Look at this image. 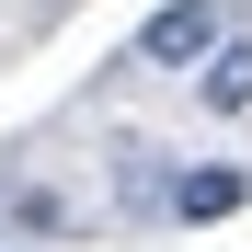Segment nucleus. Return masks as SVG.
<instances>
[{"label": "nucleus", "mask_w": 252, "mask_h": 252, "mask_svg": "<svg viewBox=\"0 0 252 252\" xmlns=\"http://www.w3.org/2000/svg\"><path fill=\"white\" fill-rule=\"evenodd\" d=\"M206 46H218V0H160L138 23V69H195Z\"/></svg>", "instance_id": "nucleus-1"}, {"label": "nucleus", "mask_w": 252, "mask_h": 252, "mask_svg": "<svg viewBox=\"0 0 252 252\" xmlns=\"http://www.w3.org/2000/svg\"><path fill=\"white\" fill-rule=\"evenodd\" d=\"M195 103H206V115H252V34L195 58Z\"/></svg>", "instance_id": "nucleus-2"}, {"label": "nucleus", "mask_w": 252, "mask_h": 252, "mask_svg": "<svg viewBox=\"0 0 252 252\" xmlns=\"http://www.w3.org/2000/svg\"><path fill=\"white\" fill-rule=\"evenodd\" d=\"M0 206H12V229H34V241H46V229L69 241V229H80V206H69L58 184H0Z\"/></svg>", "instance_id": "nucleus-3"}, {"label": "nucleus", "mask_w": 252, "mask_h": 252, "mask_svg": "<svg viewBox=\"0 0 252 252\" xmlns=\"http://www.w3.org/2000/svg\"><path fill=\"white\" fill-rule=\"evenodd\" d=\"M241 195H252V172H229V160H206V172H184V184H172V206H184V218H229Z\"/></svg>", "instance_id": "nucleus-4"}]
</instances>
